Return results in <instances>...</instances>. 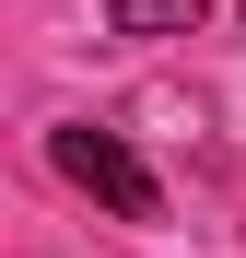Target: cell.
Segmentation results:
<instances>
[{
    "label": "cell",
    "instance_id": "2",
    "mask_svg": "<svg viewBox=\"0 0 246 258\" xmlns=\"http://www.w3.org/2000/svg\"><path fill=\"white\" fill-rule=\"evenodd\" d=\"M199 12H211V0H106L117 35H199Z\"/></svg>",
    "mask_w": 246,
    "mask_h": 258
},
{
    "label": "cell",
    "instance_id": "1",
    "mask_svg": "<svg viewBox=\"0 0 246 258\" xmlns=\"http://www.w3.org/2000/svg\"><path fill=\"white\" fill-rule=\"evenodd\" d=\"M47 164H59L70 188H94V200L117 211V223H152V211H164V188H152V164H141L129 141H117V129H94V117H70V129H47Z\"/></svg>",
    "mask_w": 246,
    "mask_h": 258
}]
</instances>
